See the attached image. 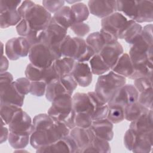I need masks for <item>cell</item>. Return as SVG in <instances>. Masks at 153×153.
<instances>
[{
	"mask_svg": "<svg viewBox=\"0 0 153 153\" xmlns=\"http://www.w3.org/2000/svg\"><path fill=\"white\" fill-rule=\"evenodd\" d=\"M72 109L75 113L87 112L93 117L94 107L87 93H76L72 96Z\"/></svg>",
	"mask_w": 153,
	"mask_h": 153,
	"instance_id": "44dd1931",
	"label": "cell"
},
{
	"mask_svg": "<svg viewBox=\"0 0 153 153\" xmlns=\"http://www.w3.org/2000/svg\"><path fill=\"white\" fill-rule=\"evenodd\" d=\"M9 62L6 56L4 55L2 56L1 59V73L7 72V70L8 69Z\"/></svg>",
	"mask_w": 153,
	"mask_h": 153,
	"instance_id": "6f0895ef",
	"label": "cell"
},
{
	"mask_svg": "<svg viewBox=\"0 0 153 153\" xmlns=\"http://www.w3.org/2000/svg\"><path fill=\"white\" fill-rule=\"evenodd\" d=\"M65 2H66L67 3H69L70 4L73 5V4H76V3H77L78 2H80V1H66Z\"/></svg>",
	"mask_w": 153,
	"mask_h": 153,
	"instance_id": "680465c9",
	"label": "cell"
},
{
	"mask_svg": "<svg viewBox=\"0 0 153 153\" xmlns=\"http://www.w3.org/2000/svg\"><path fill=\"white\" fill-rule=\"evenodd\" d=\"M71 74L74 78L78 85L82 87H88L92 82L93 74L90 65L87 62L76 61Z\"/></svg>",
	"mask_w": 153,
	"mask_h": 153,
	"instance_id": "2e32d148",
	"label": "cell"
},
{
	"mask_svg": "<svg viewBox=\"0 0 153 153\" xmlns=\"http://www.w3.org/2000/svg\"><path fill=\"white\" fill-rule=\"evenodd\" d=\"M16 30L19 35L23 37L27 36L32 31L27 21L23 19L16 26Z\"/></svg>",
	"mask_w": 153,
	"mask_h": 153,
	"instance_id": "681fc988",
	"label": "cell"
},
{
	"mask_svg": "<svg viewBox=\"0 0 153 153\" xmlns=\"http://www.w3.org/2000/svg\"><path fill=\"white\" fill-rule=\"evenodd\" d=\"M128 20L123 14L116 11L102 19L101 29L110 33L118 39V34Z\"/></svg>",
	"mask_w": 153,
	"mask_h": 153,
	"instance_id": "7c38bea8",
	"label": "cell"
},
{
	"mask_svg": "<svg viewBox=\"0 0 153 153\" xmlns=\"http://www.w3.org/2000/svg\"><path fill=\"white\" fill-rule=\"evenodd\" d=\"M21 108L22 107L16 105L7 103H0L1 119L8 125L16 112Z\"/></svg>",
	"mask_w": 153,
	"mask_h": 153,
	"instance_id": "74e56055",
	"label": "cell"
},
{
	"mask_svg": "<svg viewBox=\"0 0 153 153\" xmlns=\"http://www.w3.org/2000/svg\"><path fill=\"white\" fill-rule=\"evenodd\" d=\"M71 8L75 17V23L84 22L88 19L90 11L88 6L84 3L78 2L72 5Z\"/></svg>",
	"mask_w": 153,
	"mask_h": 153,
	"instance_id": "d590c367",
	"label": "cell"
},
{
	"mask_svg": "<svg viewBox=\"0 0 153 153\" xmlns=\"http://www.w3.org/2000/svg\"><path fill=\"white\" fill-rule=\"evenodd\" d=\"M0 103H7L22 107L23 105L25 96L16 88L13 83L0 88Z\"/></svg>",
	"mask_w": 153,
	"mask_h": 153,
	"instance_id": "ffe728a7",
	"label": "cell"
},
{
	"mask_svg": "<svg viewBox=\"0 0 153 153\" xmlns=\"http://www.w3.org/2000/svg\"><path fill=\"white\" fill-rule=\"evenodd\" d=\"M36 152L38 153H76L78 152V148L74 139L69 134L54 143L36 149Z\"/></svg>",
	"mask_w": 153,
	"mask_h": 153,
	"instance_id": "8fae6325",
	"label": "cell"
},
{
	"mask_svg": "<svg viewBox=\"0 0 153 153\" xmlns=\"http://www.w3.org/2000/svg\"><path fill=\"white\" fill-rule=\"evenodd\" d=\"M139 92L132 84H125L118 88L107 103L108 106L118 105L124 108L137 101Z\"/></svg>",
	"mask_w": 153,
	"mask_h": 153,
	"instance_id": "ba28073f",
	"label": "cell"
},
{
	"mask_svg": "<svg viewBox=\"0 0 153 153\" xmlns=\"http://www.w3.org/2000/svg\"><path fill=\"white\" fill-rule=\"evenodd\" d=\"M153 88L151 87L139 94L137 102L149 109H152Z\"/></svg>",
	"mask_w": 153,
	"mask_h": 153,
	"instance_id": "60d3db41",
	"label": "cell"
},
{
	"mask_svg": "<svg viewBox=\"0 0 153 153\" xmlns=\"http://www.w3.org/2000/svg\"><path fill=\"white\" fill-rule=\"evenodd\" d=\"M70 130L64 122L55 121L50 126L33 130L30 136V144L36 149L69 135Z\"/></svg>",
	"mask_w": 153,
	"mask_h": 153,
	"instance_id": "6da1fadb",
	"label": "cell"
},
{
	"mask_svg": "<svg viewBox=\"0 0 153 153\" xmlns=\"http://www.w3.org/2000/svg\"><path fill=\"white\" fill-rule=\"evenodd\" d=\"M17 90L22 94L25 96L30 93L31 81L26 77L16 79L13 82Z\"/></svg>",
	"mask_w": 153,
	"mask_h": 153,
	"instance_id": "b9f144b4",
	"label": "cell"
},
{
	"mask_svg": "<svg viewBox=\"0 0 153 153\" xmlns=\"http://www.w3.org/2000/svg\"><path fill=\"white\" fill-rule=\"evenodd\" d=\"M25 75L30 81H44L45 75V68L37 67L30 63L27 65Z\"/></svg>",
	"mask_w": 153,
	"mask_h": 153,
	"instance_id": "8d00e7d4",
	"label": "cell"
},
{
	"mask_svg": "<svg viewBox=\"0 0 153 153\" xmlns=\"http://www.w3.org/2000/svg\"><path fill=\"white\" fill-rule=\"evenodd\" d=\"M126 83V78L119 75L111 70L98 77L94 92L106 103L115 92Z\"/></svg>",
	"mask_w": 153,
	"mask_h": 153,
	"instance_id": "7a4b0ae2",
	"label": "cell"
},
{
	"mask_svg": "<svg viewBox=\"0 0 153 153\" xmlns=\"http://www.w3.org/2000/svg\"><path fill=\"white\" fill-rule=\"evenodd\" d=\"M30 135L10 132L8 140L10 146L14 149H24L30 143Z\"/></svg>",
	"mask_w": 153,
	"mask_h": 153,
	"instance_id": "e575fe53",
	"label": "cell"
},
{
	"mask_svg": "<svg viewBox=\"0 0 153 153\" xmlns=\"http://www.w3.org/2000/svg\"><path fill=\"white\" fill-rule=\"evenodd\" d=\"M76 60L71 57H62L53 62V65L59 76V78L71 74Z\"/></svg>",
	"mask_w": 153,
	"mask_h": 153,
	"instance_id": "4dcf8cb0",
	"label": "cell"
},
{
	"mask_svg": "<svg viewBox=\"0 0 153 153\" xmlns=\"http://www.w3.org/2000/svg\"><path fill=\"white\" fill-rule=\"evenodd\" d=\"M22 2V1L20 0H1L0 10L18 9Z\"/></svg>",
	"mask_w": 153,
	"mask_h": 153,
	"instance_id": "816d5d0a",
	"label": "cell"
},
{
	"mask_svg": "<svg viewBox=\"0 0 153 153\" xmlns=\"http://www.w3.org/2000/svg\"><path fill=\"white\" fill-rule=\"evenodd\" d=\"M114 124L107 118L93 120L90 129L95 136L111 141L114 137Z\"/></svg>",
	"mask_w": 153,
	"mask_h": 153,
	"instance_id": "d6986e66",
	"label": "cell"
},
{
	"mask_svg": "<svg viewBox=\"0 0 153 153\" xmlns=\"http://www.w3.org/2000/svg\"><path fill=\"white\" fill-rule=\"evenodd\" d=\"M10 132L30 135L33 131V121L31 117L22 108L16 112L8 124Z\"/></svg>",
	"mask_w": 153,
	"mask_h": 153,
	"instance_id": "9c48e42d",
	"label": "cell"
},
{
	"mask_svg": "<svg viewBox=\"0 0 153 153\" xmlns=\"http://www.w3.org/2000/svg\"><path fill=\"white\" fill-rule=\"evenodd\" d=\"M28 56L32 64L41 68L50 67L56 60L51 48L41 42L31 46Z\"/></svg>",
	"mask_w": 153,
	"mask_h": 153,
	"instance_id": "5b68a950",
	"label": "cell"
},
{
	"mask_svg": "<svg viewBox=\"0 0 153 153\" xmlns=\"http://www.w3.org/2000/svg\"><path fill=\"white\" fill-rule=\"evenodd\" d=\"M68 30L57 24L53 16L48 25L43 30L41 43L48 47L59 45L67 35Z\"/></svg>",
	"mask_w": 153,
	"mask_h": 153,
	"instance_id": "30bf717a",
	"label": "cell"
},
{
	"mask_svg": "<svg viewBox=\"0 0 153 153\" xmlns=\"http://www.w3.org/2000/svg\"><path fill=\"white\" fill-rule=\"evenodd\" d=\"M138 1H117V10L127 18L134 20L137 11Z\"/></svg>",
	"mask_w": 153,
	"mask_h": 153,
	"instance_id": "83f0119b",
	"label": "cell"
},
{
	"mask_svg": "<svg viewBox=\"0 0 153 153\" xmlns=\"http://www.w3.org/2000/svg\"><path fill=\"white\" fill-rule=\"evenodd\" d=\"M85 41L87 44L93 49L96 54H99L106 44L117 41L118 39L110 33L100 29L98 32L90 33Z\"/></svg>",
	"mask_w": 153,
	"mask_h": 153,
	"instance_id": "4fadbf2b",
	"label": "cell"
},
{
	"mask_svg": "<svg viewBox=\"0 0 153 153\" xmlns=\"http://www.w3.org/2000/svg\"><path fill=\"white\" fill-rule=\"evenodd\" d=\"M135 133V140L131 151L137 153L150 152L152 148L153 133Z\"/></svg>",
	"mask_w": 153,
	"mask_h": 153,
	"instance_id": "d4e9b609",
	"label": "cell"
},
{
	"mask_svg": "<svg viewBox=\"0 0 153 153\" xmlns=\"http://www.w3.org/2000/svg\"><path fill=\"white\" fill-rule=\"evenodd\" d=\"M152 109L140 115L136 120L131 121L129 128L137 133H153Z\"/></svg>",
	"mask_w": 153,
	"mask_h": 153,
	"instance_id": "ac0fdd59",
	"label": "cell"
},
{
	"mask_svg": "<svg viewBox=\"0 0 153 153\" xmlns=\"http://www.w3.org/2000/svg\"><path fill=\"white\" fill-rule=\"evenodd\" d=\"M134 21L137 23L153 21V2L152 1H138L137 14Z\"/></svg>",
	"mask_w": 153,
	"mask_h": 153,
	"instance_id": "cb8c5ba5",
	"label": "cell"
},
{
	"mask_svg": "<svg viewBox=\"0 0 153 153\" xmlns=\"http://www.w3.org/2000/svg\"><path fill=\"white\" fill-rule=\"evenodd\" d=\"M136 133L131 128H128L125 133L124 136V144L125 147L129 151L132 150L134 140H135Z\"/></svg>",
	"mask_w": 153,
	"mask_h": 153,
	"instance_id": "c3c4849f",
	"label": "cell"
},
{
	"mask_svg": "<svg viewBox=\"0 0 153 153\" xmlns=\"http://www.w3.org/2000/svg\"><path fill=\"white\" fill-rule=\"evenodd\" d=\"M111 70L119 75L130 78L134 72V66L129 55L124 53Z\"/></svg>",
	"mask_w": 153,
	"mask_h": 153,
	"instance_id": "603a6c76",
	"label": "cell"
},
{
	"mask_svg": "<svg viewBox=\"0 0 153 153\" xmlns=\"http://www.w3.org/2000/svg\"><path fill=\"white\" fill-rule=\"evenodd\" d=\"M123 53L124 50L122 45L117 41L106 44L99 54L111 69Z\"/></svg>",
	"mask_w": 153,
	"mask_h": 153,
	"instance_id": "9a60e30c",
	"label": "cell"
},
{
	"mask_svg": "<svg viewBox=\"0 0 153 153\" xmlns=\"http://www.w3.org/2000/svg\"><path fill=\"white\" fill-rule=\"evenodd\" d=\"M63 0H44L42 1V6L51 14L56 13L65 5Z\"/></svg>",
	"mask_w": 153,
	"mask_h": 153,
	"instance_id": "ee69618b",
	"label": "cell"
},
{
	"mask_svg": "<svg viewBox=\"0 0 153 153\" xmlns=\"http://www.w3.org/2000/svg\"><path fill=\"white\" fill-rule=\"evenodd\" d=\"M134 86L139 93L152 87V78H139L134 79Z\"/></svg>",
	"mask_w": 153,
	"mask_h": 153,
	"instance_id": "7dc6e473",
	"label": "cell"
},
{
	"mask_svg": "<svg viewBox=\"0 0 153 153\" xmlns=\"http://www.w3.org/2000/svg\"><path fill=\"white\" fill-rule=\"evenodd\" d=\"M88 8L90 13L102 19L117 11V1H89Z\"/></svg>",
	"mask_w": 153,
	"mask_h": 153,
	"instance_id": "5bb4252c",
	"label": "cell"
},
{
	"mask_svg": "<svg viewBox=\"0 0 153 153\" xmlns=\"http://www.w3.org/2000/svg\"><path fill=\"white\" fill-rule=\"evenodd\" d=\"M90 67L93 74L102 75L106 74L111 69L106 64L99 54H96L89 61Z\"/></svg>",
	"mask_w": 153,
	"mask_h": 153,
	"instance_id": "836d02e7",
	"label": "cell"
},
{
	"mask_svg": "<svg viewBox=\"0 0 153 153\" xmlns=\"http://www.w3.org/2000/svg\"><path fill=\"white\" fill-rule=\"evenodd\" d=\"M150 109L141 105L137 101L128 105L124 108V119L132 121L142 114L148 112Z\"/></svg>",
	"mask_w": 153,
	"mask_h": 153,
	"instance_id": "1f68e13d",
	"label": "cell"
},
{
	"mask_svg": "<svg viewBox=\"0 0 153 153\" xmlns=\"http://www.w3.org/2000/svg\"><path fill=\"white\" fill-rule=\"evenodd\" d=\"M1 138H0V143H3L7 140H8L10 130H9V128L5 126L7 125L6 123L1 119Z\"/></svg>",
	"mask_w": 153,
	"mask_h": 153,
	"instance_id": "9f6ffc18",
	"label": "cell"
},
{
	"mask_svg": "<svg viewBox=\"0 0 153 153\" xmlns=\"http://www.w3.org/2000/svg\"><path fill=\"white\" fill-rule=\"evenodd\" d=\"M65 94H71L62 84L59 78L54 79L47 84L45 95L49 102H52L57 96Z\"/></svg>",
	"mask_w": 153,
	"mask_h": 153,
	"instance_id": "f1b7e54d",
	"label": "cell"
},
{
	"mask_svg": "<svg viewBox=\"0 0 153 153\" xmlns=\"http://www.w3.org/2000/svg\"><path fill=\"white\" fill-rule=\"evenodd\" d=\"M70 29L76 36H78V37L79 38L85 36L90 31V26L84 22L74 23L71 26Z\"/></svg>",
	"mask_w": 153,
	"mask_h": 153,
	"instance_id": "bcb514c9",
	"label": "cell"
},
{
	"mask_svg": "<svg viewBox=\"0 0 153 153\" xmlns=\"http://www.w3.org/2000/svg\"><path fill=\"white\" fill-rule=\"evenodd\" d=\"M142 26L140 24L128 19L126 25L120 32L118 39H124L126 42L132 44L134 40L140 35Z\"/></svg>",
	"mask_w": 153,
	"mask_h": 153,
	"instance_id": "7402d4cb",
	"label": "cell"
},
{
	"mask_svg": "<svg viewBox=\"0 0 153 153\" xmlns=\"http://www.w3.org/2000/svg\"><path fill=\"white\" fill-rule=\"evenodd\" d=\"M72 111V95L65 94L57 96L51 102L47 114L56 121L64 122Z\"/></svg>",
	"mask_w": 153,
	"mask_h": 153,
	"instance_id": "277c9868",
	"label": "cell"
},
{
	"mask_svg": "<svg viewBox=\"0 0 153 153\" xmlns=\"http://www.w3.org/2000/svg\"><path fill=\"white\" fill-rule=\"evenodd\" d=\"M31 45L26 37L19 36L7 41L5 45L7 57L11 60H17L29 55Z\"/></svg>",
	"mask_w": 153,
	"mask_h": 153,
	"instance_id": "52a82bcc",
	"label": "cell"
},
{
	"mask_svg": "<svg viewBox=\"0 0 153 153\" xmlns=\"http://www.w3.org/2000/svg\"><path fill=\"white\" fill-rule=\"evenodd\" d=\"M13 80V75L8 72H5L3 73H1L0 75V88H2L10 84H11Z\"/></svg>",
	"mask_w": 153,
	"mask_h": 153,
	"instance_id": "11a10c76",
	"label": "cell"
},
{
	"mask_svg": "<svg viewBox=\"0 0 153 153\" xmlns=\"http://www.w3.org/2000/svg\"><path fill=\"white\" fill-rule=\"evenodd\" d=\"M42 33L43 30L39 31H32L31 33L27 36L26 37V38L32 46L36 44L41 42Z\"/></svg>",
	"mask_w": 153,
	"mask_h": 153,
	"instance_id": "f5cc1de1",
	"label": "cell"
},
{
	"mask_svg": "<svg viewBox=\"0 0 153 153\" xmlns=\"http://www.w3.org/2000/svg\"><path fill=\"white\" fill-rule=\"evenodd\" d=\"M55 22L62 27L67 29L75 23V17L69 6H63L53 16Z\"/></svg>",
	"mask_w": 153,
	"mask_h": 153,
	"instance_id": "484cf974",
	"label": "cell"
},
{
	"mask_svg": "<svg viewBox=\"0 0 153 153\" xmlns=\"http://www.w3.org/2000/svg\"><path fill=\"white\" fill-rule=\"evenodd\" d=\"M111 151L109 141L95 136L91 144L85 148L82 152L109 153Z\"/></svg>",
	"mask_w": 153,
	"mask_h": 153,
	"instance_id": "d6a6232c",
	"label": "cell"
},
{
	"mask_svg": "<svg viewBox=\"0 0 153 153\" xmlns=\"http://www.w3.org/2000/svg\"><path fill=\"white\" fill-rule=\"evenodd\" d=\"M134 72L130 77L131 79H136L139 78H152L153 62L152 59L139 63H133Z\"/></svg>",
	"mask_w": 153,
	"mask_h": 153,
	"instance_id": "f546056e",
	"label": "cell"
},
{
	"mask_svg": "<svg viewBox=\"0 0 153 153\" xmlns=\"http://www.w3.org/2000/svg\"><path fill=\"white\" fill-rule=\"evenodd\" d=\"M106 118L114 124L121 123L124 120V108L118 105L109 106Z\"/></svg>",
	"mask_w": 153,
	"mask_h": 153,
	"instance_id": "f35d334b",
	"label": "cell"
},
{
	"mask_svg": "<svg viewBox=\"0 0 153 153\" xmlns=\"http://www.w3.org/2000/svg\"><path fill=\"white\" fill-rule=\"evenodd\" d=\"M69 135L76 142L78 148V152H82L91 144L95 137V135L90 128H84L78 127L71 129Z\"/></svg>",
	"mask_w": 153,
	"mask_h": 153,
	"instance_id": "e0dca14e",
	"label": "cell"
},
{
	"mask_svg": "<svg viewBox=\"0 0 153 153\" xmlns=\"http://www.w3.org/2000/svg\"><path fill=\"white\" fill-rule=\"evenodd\" d=\"M22 18L18 13L17 9L1 10L0 27L5 29L10 26L17 25Z\"/></svg>",
	"mask_w": 153,
	"mask_h": 153,
	"instance_id": "4316f807",
	"label": "cell"
},
{
	"mask_svg": "<svg viewBox=\"0 0 153 153\" xmlns=\"http://www.w3.org/2000/svg\"><path fill=\"white\" fill-rule=\"evenodd\" d=\"M153 26L152 24L147 25L142 27L140 35L141 36L149 43L153 44Z\"/></svg>",
	"mask_w": 153,
	"mask_h": 153,
	"instance_id": "db71d44e",
	"label": "cell"
},
{
	"mask_svg": "<svg viewBox=\"0 0 153 153\" xmlns=\"http://www.w3.org/2000/svg\"><path fill=\"white\" fill-rule=\"evenodd\" d=\"M109 111V106L108 103L96 108L93 114V120H97L106 118Z\"/></svg>",
	"mask_w": 153,
	"mask_h": 153,
	"instance_id": "f907efd6",
	"label": "cell"
},
{
	"mask_svg": "<svg viewBox=\"0 0 153 153\" xmlns=\"http://www.w3.org/2000/svg\"><path fill=\"white\" fill-rule=\"evenodd\" d=\"M129 56L133 63H139L152 59V44L140 35L131 44Z\"/></svg>",
	"mask_w": 153,
	"mask_h": 153,
	"instance_id": "8992f818",
	"label": "cell"
},
{
	"mask_svg": "<svg viewBox=\"0 0 153 153\" xmlns=\"http://www.w3.org/2000/svg\"><path fill=\"white\" fill-rule=\"evenodd\" d=\"M32 31L44 30L50 23L52 16L42 5L33 2L22 14Z\"/></svg>",
	"mask_w": 153,
	"mask_h": 153,
	"instance_id": "3957f363",
	"label": "cell"
},
{
	"mask_svg": "<svg viewBox=\"0 0 153 153\" xmlns=\"http://www.w3.org/2000/svg\"><path fill=\"white\" fill-rule=\"evenodd\" d=\"M59 79L67 91L72 95L74 91L78 85L73 76L71 74H67L60 77Z\"/></svg>",
	"mask_w": 153,
	"mask_h": 153,
	"instance_id": "f6af8a7d",
	"label": "cell"
},
{
	"mask_svg": "<svg viewBox=\"0 0 153 153\" xmlns=\"http://www.w3.org/2000/svg\"><path fill=\"white\" fill-rule=\"evenodd\" d=\"M47 84L43 81H31L30 94L36 97H41L45 94Z\"/></svg>",
	"mask_w": 153,
	"mask_h": 153,
	"instance_id": "7bdbcfd3",
	"label": "cell"
},
{
	"mask_svg": "<svg viewBox=\"0 0 153 153\" xmlns=\"http://www.w3.org/2000/svg\"><path fill=\"white\" fill-rule=\"evenodd\" d=\"M93 121L92 116L87 112H79L75 114V124L76 127L84 128H90Z\"/></svg>",
	"mask_w": 153,
	"mask_h": 153,
	"instance_id": "ab89813d",
	"label": "cell"
}]
</instances>
